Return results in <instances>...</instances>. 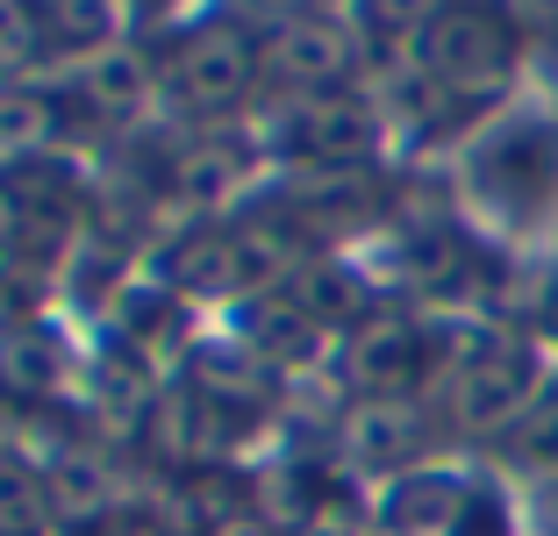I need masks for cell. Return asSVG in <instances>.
I'll list each match as a JSON object with an SVG mask.
<instances>
[{"label":"cell","mask_w":558,"mask_h":536,"mask_svg":"<svg viewBox=\"0 0 558 536\" xmlns=\"http://www.w3.org/2000/svg\"><path fill=\"white\" fill-rule=\"evenodd\" d=\"M251 72H258V44H251L244 29H230V22H208V29H194L180 44V58H172V72H165V86H172L180 108L215 114V108H230V100H244Z\"/></svg>","instance_id":"cell-1"},{"label":"cell","mask_w":558,"mask_h":536,"mask_svg":"<svg viewBox=\"0 0 558 536\" xmlns=\"http://www.w3.org/2000/svg\"><path fill=\"white\" fill-rule=\"evenodd\" d=\"M344 36L329 29V22H287V29L265 44V65L279 72L287 86H301V94H323L337 72H344Z\"/></svg>","instance_id":"cell-2"},{"label":"cell","mask_w":558,"mask_h":536,"mask_svg":"<svg viewBox=\"0 0 558 536\" xmlns=\"http://www.w3.org/2000/svg\"><path fill=\"white\" fill-rule=\"evenodd\" d=\"M429 72L451 80V86L494 80V72H501V36H494V22H480V15L429 22Z\"/></svg>","instance_id":"cell-3"},{"label":"cell","mask_w":558,"mask_h":536,"mask_svg":"<svg viewBox=\"0 0 558 536\" xmlns=\"http://www.w3.org/2000/svg\"><path fill=\"white\" fill-rule=\"evenodd\" d=\"M287 144L308 150V158H344V150L365 144V108L344 94H315L287 114Z\"/></svg>","instance_id":"cell-4"},{"label":"cell","mask_w":558,"mask_h":536,"mask_svg":"<svg viewBox=\"0 0 558 536\" xmlns=\"http://www.w3.org/2000/svg\"><path fill=\"white\" fill-rule=\"evenodd\" d=\"M80 94L94 100L100 114H130V108H144V94H150V65L130 44H100V50H86V65H80Z\"/></svg>","instance_id":"cell-5"},{"label":"cell","mask_w":558,"mask_h":536,"mask_svg":"<svg viewBox=\"0 0 558 536\" xmlns=\"http://www.w3.org/2000/svg\"><path fill=\"white\" fill-rule=\"evenodd\" d=\"M172 287L186 293H222L244 287V258H236V229H201L172 251Z\"/></svg>","instance_id":"cell-6"},{"label":"cell","mask_w":558,"mask_h":536,"mask_svg":"<svg viewBox=\"0 0 558 536\" xmlns=\"http://www.w3.org/2000/svg\"><path fill=\"white\" fill-rule=\"evenodd\" d=\"M50 501L65 508L72 522H86V515H100V508L116 501V479H108V465H100L94 451H72V458H58V472H50Z\"/></svg>","instance_id":"cell-7"},{"label":"cell","mask_w":558,"mask_h":536,"mask_svg":"<svg viewBox=\"0 0 558 536\" xmlns=\"http://www.w3.org/2000/svg\"><path fill=\"white\" fill-rule=\"evenodd\" d=\"M50 44H58V36H50V22H44L36 0H0V65L22 72V65H36Z\"/></svg>","instance_id":"cell-8"},{"label":"cell","mask_w":558,"mask_h":536,"mask_svg":"<svg viewBox=\"0 0 558 536\" xmlns=\"http://www.w3.org/2000/svg\"><path fill=\"white\" fill-rule=\"evenodd\" d=\"M50 22L58 44H80V50H100L116 36V0H36Z\"/></svg>","instance_id":"cell-9"},{"label":"cell","mask_w":558,"mask_h":536,"mask_svg":"<svg viewBox=\"0 0 558 536\" xmlns=\"http://www.w3.org/2000/svg\"><path fill=\"white\" fill-rule=\"evenodd\" d=\"M409 437H415V415L401 401H365L359 415H351V451L359 458H395Z\"/></svg>","instance_id":"cell-10"},{"label":"cell","mask_w":558,"mask_h":536,"mask_svg":"<svg viewBox=\"0 0 558 536\" xmlns=\"http://www.w3.org/2000/svg\"><path fill=\"white\" fill-rule=\"evenodd\" d=\"M0 379L22 387V393H44L50 379H58V351H50L36 329H8V337H0Z\"/></svg>","instance_id":"cell-11"},{"label":"cell","mask_w":558,"mask_h":536,"mask_svg":"<svg viewBox=\"0 0 558 536\" xmlns=\"http://www.w3.org/2000/svg\"><path fill=\"white\" fill-rule=\"evenodd\" d=\"M44 501H50L44 479L0 458V536H29L36 522H44Z\"/></svg>","instance_id":"cell-12"},{"label":"cell","mask_w":558,"mask_h":536,"mask_svg":"<svg viewBox=\"0 0 558 536\" xmlns=\"http://www.w3.org/2000/svg\"><path fill=\"white\" fill-rule=\"evenodd\" d=\"M50 136V108L44 94H0V158H29L36 144Z\"/></svg>","instance_id":"cell-13"},{"label":"cell","mask_w":558,"mask_h":536,"mask_svg":"<svg viewBox=\"0 0 558 536\" xmlns=\"http://www.w3.org/2000/svg\"><path fill=\"white\" fill-rule=\"evenodd\" d=\"M401 365H409V329L401 322H379V329H365V337L351 343V373L373 379V387L401 379Z\"/></svg>","instance_id":"cell-14"},{"label":"cell","mask_w":558,"mask_h":536,"mask_svg":"<svg viewBox=\"0 0 558 536\" xmlns=\"http://www.w3.org/2000/svg\"><path fill=\"white\" fill-rule=\"evenodd\" d=\"M423 8L429 0H365V22H373V29H409Z\"/></svg>","instance_id":"cell-15"},{"label":"cell","mask_w":558,"mask_h":536,"mask_svg":"<svg viewBox=\"0 0 558 536\" xmlns=\"http://www.w3.org/2000/svg\"><path fill=\"white\" fill-rule=\"evenodd\" d=\"M215 536H265V522H222Z\"/></svg>","instance_id":"cell-16"}]
</instances>
